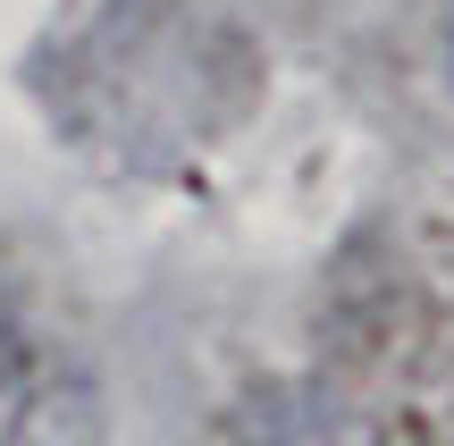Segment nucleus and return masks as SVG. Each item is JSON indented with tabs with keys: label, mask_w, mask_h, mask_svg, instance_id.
Listing matches in <instances>:
<instances>
[{
	"label": "nucleus",
	"mask_w": 454,
	"mask_h": 446,
	"mask_svg": "<svg viewBox=\"0 0 454 446\" xmlns=\"http://www.w3.org/2000/svg\"><path fill=\"white\" fill-rule=\"evenodd\" d=\"M26 329H17V303H9V286H0V404H9V387L26 379Z\"/></svg>",
	"instance_id": "nucleus-2"
},
{
	"label": "nucleus",
	"mask_w": 454,
	"mask_h": 446,
	"mask_svg": "<svg viewBox=\"0 0 454 446\" xmlns=\"http://www.w3.org/2000/svg\"><path fill=\"white\" fill-rule=\"evenodd\" d=\"M93 438H101V404L84 396V379L26 363V379L0 404V446H93Z\"/></svg>",
	"instance_id": "nucleus-1"
}]
</instances>
